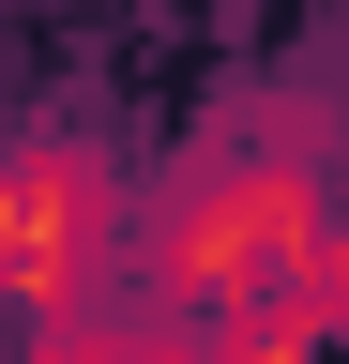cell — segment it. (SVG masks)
Instances as JSON below:
<instances>
[{
  "label": "cell",
  "instance_id": "cell-1",
  "mask_svg": "<svg viewBox=\"0 0 349 364\" xmlns=\"http://www.w3.org/2000/svg\"><path fill=\"white\" fill-rule=\"evenodd\" d=\"M319 213H334V122L274 107V122L198 136L167 182H137V258L122 273H137L152 304H183V318H228V304H258L304 258Z\"/></svg>",
  "mask_w": 349,
  "mask_h": 364
},
{
  "label": "cell",
  "instance_id": "cell-2",
  "mask_svg": "<svg viewBox=\"0 0 349 364\" xmlns=\"http://www.w3.org/2000/svg\"><path fill=\"white\" fill-rule=\"evenodd\" d=\"M122 258H137V167L107 136H76V122L16 136L0 152V334L46 318V304L122 289Z\"/></svg>",
  "mask_w": 349,
  "mask_h": 364
},
{
  "label": "cell",
  "instance_id": "cell-3",
  "mask_svg": "<svg viewBox=\"0 0 349 364\" xmlns=\"http://www.w3.org/2000/svg\"><path fill=\"white\" fill-rule=\"evenodd\" d=\"M0 364H213V349H198L183 304H152L137 273H122V289H92V304L16 318V334H0Z\"/></svg>",
  "mask_w": 349,
  "mask_h": 364
},
{
  "label": "cell",
  "instance_id": "cell-4",
  "mask_svg": "<svg viewBox=\"0 0 349 364\" xmlns=\"http://www.w3.org/2000/svg\"><path fill=\"white\" fill-rule=\"evenodd\" d=\"M334 364H349V349H334Z\"/></svg>",
  "mask_w": 349,
  "mask_h": 364
}]
</instances>
